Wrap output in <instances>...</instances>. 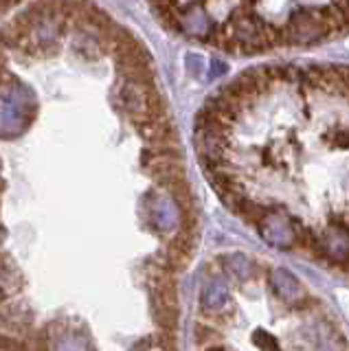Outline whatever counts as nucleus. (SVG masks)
I'll use <instances>...</instances> for the list:
<instances>
[]
</instances>
